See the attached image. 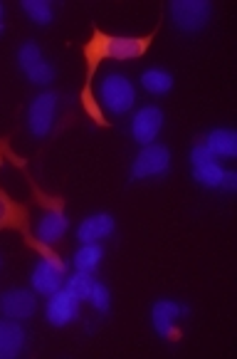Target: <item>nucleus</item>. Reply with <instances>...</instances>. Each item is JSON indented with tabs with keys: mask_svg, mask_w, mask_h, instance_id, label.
<instances>
[{
	"mask_svg": "<svg viewBox=\"0 0 237 359\" xmlns=\"http://www.w3.org/2000/svg\"><path fill=\"white\" fill-rule=\"evenodd\" d=\"M171 20L178 30L183 32H198L210 20L213 6L208 0H173L168 6Z\"/></svg>",
	"mask_w": 237,
	"mask_h": 359,
	"instance_id": "nucleus-4",
	"label": "nucleus"
},
{
	"mask_svg": "<svg viewBox=\"0 0 237 359\" xmlns=\"http://www.w3.org/2000/svg\"><path fill=\"white\" fill-rule=\"evenodd\" d=\"M164 129V111L158 109L156 104H148V107H141V109L134 114L131 119V137L136 139L138 144H153L156 137L161 134Z\"/></svg>",
	"mask_w": 237,
	"mask_h": 359,
	"instance_id": "nucleus-10",
	"label": "nucleus"
},
{
	"mask_svg": "<svg viewBox=\"0 0 237 359\" xmlns=\"http://www.w3.org/2000/svg\"><path fill=\"white\" fill-rule=\"evenodd\" d=\"M206 147L210 149L213 156H225L235 158L237 156V134L232 129H213L206 137Z\"/></svg>",
	"mask_w": 237,
	"mask_h": 359,
	"instance_id": "nucleus-16",
	"label": "nucleus"
},
{
	"mask_svg": "<svg viewBox=\"0 0 237 359\" xmlns=\"http://www.w3.org/2000/svg\"><path fill=\"white\" fill-rule=\"evenodd\" d=\"M64 283H67L64 287H67V290L72 292V295L77 297L79 302H82V300H87V297H89L92 285H94L96 280H94V275H92V273H85V270H77V273H74L72 278H67Z\"/></svg>",
	"mask_w": 237,
	"mask_h": 359,
	"instance_id": "nucleus-21",
	"label": "nucleus"
},
{
	"mask_svg": "<svg viewBox=\"0 0 237 359\" xmlns=\"http://www.w3.org/2000/svg\"><path fill=\"white\" fill-rule=\"evenodd\" d=\"M171 169V151L164 144H146L131 164V181L164 176Z\"/></svg>",
	"mask_w": 237,
	"mask_h": 359,
	"instance_id": "nucleus-5",
	"label": "nucleus"
},
{
	"mask_svg": "<svg viewBox=\"0 0 237 359\" xmlns=\"http://www.w3.org/2000/svg\"><path fill=\"white\" fill-rule=\"evenodd\" d=\"M87 300L92 302V307H94L96 312H109L111 307V295H109V287L104 285V283H94L92 285V292Z\"/></svg>",
	"mask_w": 237,
	"mask_h": 359,
	"instance_id": "nucleus-22",
	"label": "nucleus"
},
{
	"mask_svg": "<svg viewBox=\"0 0 237 359\" xmlns=\"http://www.w3.org/2000/svg\"><path fill=\"white\" fill-rule=\"evenodd\" d=\"M25 347V330L15 320H0V359H13Z\"/></svg>",
	"mask_w": 237,
	"mask_h": 359,
	"instance_id": "nucleus-15",
	"label": "nucleus"
},
{
	"mask_svg": "<svg viewBox=\"0 0 237 359\" xmlns=\"http://www.w3.org/2000/svg\"><path fill=\"white\" fill-rule=\"evenodd\" d=\"M0 231H20L25 241H30V211L22 203L13 201L6 191L0 189Z\"/></svg>",
	"mask_w": 237,
	"mask_h": 359,
	"instance_id": "nucleus-11",
	"label": "nucleus"
},
{
	"mask_svg": "<svg viewBox=\"0 0 237 359\" xmlns=\"http://www.w3.org/2000/svg\"><path fill=\"white\" fill-rule=\"evenodd\" d=\"M210 161H215V156H213L206 144H195L190 149V166H203V164H210Z\"/></svg>",
	"mask_w": 237,
	"mask_h": 359,
	"instance_id": "nucleus-23",
	"label": "nucleus"
},
{
	"mask_svg": "<svg viewBox=\"0 0 237 359\" xmlns=\"http://www.w3.org/2000/svg\"><path fill=\"white\" fill-rule=\"evenodd\" d=\"M57 100L59 97L55 92H43L27 107V127H30L32 137L43 139L52 132L55 124V111H57Z\"/></svg>",
	"mask_w": 237,
	"mask_h": 359,
	"instance_id": "nucleus-7",
	"label": "nucleus"
},
{
	"mask_svg": "<svg viewBox=\"0 0 237 359\" xmlns=\"http://www.w3.org/2000/svg\"><path fill=\"white\" fill-rule=\"evenodd\" d=\"M114 233V218L109 213H92L77 228V241L82 243H96L101 238Z\"/></svg>",
	"mask_w": 237,
	"mask_h": 359,
	"instance_id": "nucleus-14",
	"label": "nucleus"
},
{
	"mask_svg": "<svg viewBox=\"0 0 237 359\" xmlns=\"http://www.w3.org/2000/svg\"><path fill=\"white\" fill-rule=\"evenodd\" d=\"M20 8L27 13V18H30L32 22H37V25H50L52 22V3L50 0H22Z\"/></svg>",
	"mask_w": 237,
	"mask_h": 359,
	"instance_id": "nucleus-20",
	"label": "nucleus"
},
{
	"mask_svg": "<svg viewBox=\"0 0 237 359\" xmlns=\"http://www.w3.org/2000/svg\"><path fill=\"white\" fill-rule=\"evenodd\" d=\"M35 196H37V201L48 208L45 216L40 218V223H37L35 238L40 241V243H45V245L52 248L55 243L62 241L64 233L69 231V218L64 216V211H62V198H45L37 189H35Z\"/></svg>",
	"mask_w": 237,
	"mask_h": 359,
	"instance_id": "nucleus-3",
	"label": "nucleus"
},
{
	"mask_svg": "<svg viewBox=\"0 0 237 359\" xmlns=\"http://www.w3.org/2000/svg\"><path fill=\"white\" fill-rule=\"evenodd\" d=\"M30 283L32 290L40 292V295H52L59 287H64V263L62 260L40 258L35 268H32Z\"/></svg>",
	"mask_w": 237,
	"mask_h": 359,
	"instance_id": "nucleus-8",
	"label": "nucleus"
},
{
	"mask_svg": "<svg viewBox=\"0 0 237 359\" xmlns=\"http://www.w3.org/2000/svg\"><path fill=\"white\" fill-rule=\"evenodd\" d=\"M193 179L206 189H222V179H225V169L217 161L203 166H193Z\"/></svg>",
	"mask_w": 237,
	"mask_h": 359,
	"instance_id": "nucleus-19",
	"label": "nucleus"
},
{
	"mask_svg": "<svg viewBox=\"0 0 237 359\" xmlns=\"http://www.w3.org/2000/svg\"><path fill=\"white\" fill-rule=\"evenodd\" d=\"M0 166H3V147H0Z\"/></svg>",
	"mask_w": 237,
	"mask_h": 359,
	"instance_id": "nucleus-26",
	"label": "nucleus"
},
{
	"mask_svg": "<svg viewBox=\"0 0 237 359\" xmlns=\"http://www.w3.org/2000/svg\"><path fill=\"white\" fill-rule=\"evenodd\" d=\"M96 100H101V107L111 114H127L136 102V87L129 82V77L119 72L106 74L99 82V95Z\"/></svg>",
	"mask_w": 237,
	"mask_h": 359,
	"instance_id": "nucleus-2",
	"label": "nucleus"
},
{
	"mask_svg": "<svg viewBox=\"0 0 237 359\" xmlns=\"http://www.w3.org/2000/svg\"><path fill=\"white\" fill-rule=\"evenodd\" d=\"M0 32H3V3H0Z\"/></svg>",
	"mask_w": 237,
	"mask_h": 359,
	"instance_id": "nucleus-25",
	"label": "nucleus"
},
{
	"mask_svg": "<svg viewBox=\"0 0 237 359\" xmlns=\"http://www.w3.org/2000/svg\"><path fill=\"white\" fill-rule=\"evenodd\" d=\"M156 32L151 30L146 35H109V32L99 30V27H92V37L82 48L87 62V77H85V87H82V95L79 102L85 107L87 116L92 122L99 124V127H109L104 111L99 107V100L94 95V74L99 69V65L104 60H116V62H127V60H138L148 53L151 43L156 40Z\"/></svg>",
	"mask_w": 237,
	"mask_h": 359,
	"instance_id": "nucleus-1",
	"label": "nucleus"
},
{
	"mask_svg": "<svg viewBox=\"0 0 237 359\" xmlns=\"http://www.w3.org/2000/svg\"><path fill=\"white\" fill-rule=\"evenodd\" d=\"M235 186H237V174H235V171H225V179H222V189L232 191Z\"/></svg>",
	"mask_w": 237,
	"mask_h": 359,
	"instance_id": "nucleus-24",
	"label": "nucleus"
},
{
	"mask_svg": "<svg viewBox=\"0 0 237 359\" xmlns=\"http://www.w3.org/2000/svg\"><path fill=\"white\" fill-rule=\"evenodd\" d=\"M185 315H188V307H185L183 302L158 300L151 310L153 330L166 339L180 337V332H175V320H178V317H185Z\"/></svg>",
	"mask_w": 237,
	"mask_h": 359,
	"instance_id": "nucleus-12",
	"label": "nucleus"
},
{
	"mask_svg": "<svg viewBox=\"0 0 237 359\" xmlns=\"http://www.w3.org/2000/svg\"><path fill=\"white\" fill-rule=\"evenodd\" d=\"M79 315V300L67 290V287H59L57 292H52L45 307V317L52 327H67L69 323H74Z\"/></svg>",
	"mask_w": 237,
	"mask_h": 359,
	"instance_id": "nucleus-9",
	"label": "nucleus"
},
{
	"mask_svg": "<svg viewBox=\"0 0 237 359\" xmlns=\"http://www.w3.org/2000/svg\"><path fill=\"white\" fill-rule=\"evenodd\" d=\"M17 65H20V69L25 72V77L30 79L32 85L45 87L50 82H55V67L48 62L40 45L32 43V40L17 50Z\"/></svg>",
	"mask_w": 237,
	"mask_h": 359,
	"instance_id": "nucleus-6",
	"label": "nucleus"
},
{
	"mask_svg": "<svg viewBox=\"0 0 237 359\" xmlns=\"http://www.w3.org/2000/svg\"><path fill=\"white\" fill-rule=\"evenodd\" d=\"M37 310V300L35 292L22 290V287H15V290H6L0 295V312L8 317V320H27L32 317Z\"/></svg>",
	"mask_w": 237,
	"mask_h": 359,
	"instance_id": "nucleus-13",
	"label": "nucleus"
},
{
	"mask_svg": "<svg viewBox=\"0 0 237 359\" xmlns=\"http://www.w3.org/2000/svg\"><path fill=\"white\" fill-rule=\"evenodd\" d=\"M141 85H143V90L151 92V95H166V92H171V87H173V77H171V72H166V69L151 67L141 74Z\"/></svg>",
	"mask_w": 237,
	"mask_h": 359,
	"instance_id": "nucleus-17",
	"label": "nucleus"
},
{
	"mask_svg": "<svg viewBox=\"0 0 237 359\" xmlns=\"http://www.w3.org/2000/svg\"><path fill=\"white\" fill-rule=\"evenodd\" d=\"M101 258H104V250L96 243H82V248L74 253V268L85 270V273H94L99 268Z\"/></svg>",
	"mask_w": 237,
	"mask_h": 359,
	"instance_id": "nucleus-18",
	"label": "nucleus"
}]
</instances>
